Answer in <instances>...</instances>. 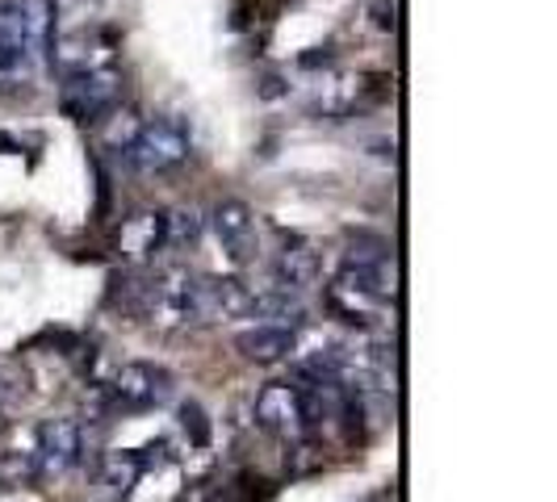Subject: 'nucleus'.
I'll return each instance as SVG.
<instances>
[{"label": "nucleus", "instance_id": "8", "mask_svg": "<svg viewBox=\"0 0 557 502\" xmlns=\"http://www.w3.org/2000/svg\"><path fill=\"white\" fill-rule=\"evenodd\" d=\"M210 230L219 239V248L235 260V264H248L256 260V248H260V230H256V214H251L248 201L239 197H226L210 210Z\"/></svg>", "mask_w": 557, "mask_h": 502}, {"label": "nucleus", "instance_id": "7", "mask_svg": "<svg viewBox=\"0 0 557 502\" xmlns=\"http://www.w3.org/2000/svg\"><path fill=\"white\" fill-rule=\"evenodd\" d=\"M81 452H84L81 423H72V418H47V423H38L34 452H29L38 477H63L67 469H76L81 465Z\"/></svg>", "mask_w": 557, "mask_h": 502}, {"label": "nucleus", "instance_id": "4", "mask_svg": "<svg viewBox=\"0 0 557 502\" xmlns=\"http://www.w3.org/2000/svg\"><path fill=\"white\" fill-rule=\"evenodd\" d=\"M176 390V377L168 373L164 364L156 361H126L113 368L110 393L122 411H151V406H164Z\"/></svg>", "mask_w": 557, "mask_h": 502}, {"label": "nucleus", "instance_id": "9", "mask_svg": "<svg viewBox=\"0 0 557 502\" xmlns=\"http://www.w3.org/2000/svg\"><path fill=\"white\" fill-rule=\"evenodd\" d=\"M113 38L101 29H76V34H55L51 42V63L63 76H81L92 67H110Z\"/></svg>", "mask_w": 557, "mask_h": 502}, {"label": "nucleus", "instance_id": "1", "mask_svg": "<svg viewBox=\"0 0 557 502\" xmlns=\"http://www.w3.org/2000/svg\"><path fill=\"white\" fill-rule=\"evenodd\" d=\"M0 38L9 42L13 55L22 59V67L51 59L55 0H0Z\"/></svg>", "mask_w": 557, "mask_h": 502}, {"label": "nucleus", "instance_id": "18", "mask_svg": "<svg viewBox=\"0 0 557 502\" xmlns=\"http://www.w3.org/2000/svg\"><path fill=\"white\" fill-rule=\"evenodd\" d=\"M106 117H110V126L101 130V139H106V147H113V151H122V155H126V147H131V139L139 135L143 122L131 110H110Z\"/></svg>", "mask_w": 557, "mask_h": 502}, {"label": "nucleus", "instance_id": "2", "mask_svg": "<svg viewBox=\"0 0 557 502\" xmlns=\"http://www.w3.org/2000/svg\"><path fill=\"white\" fill-rule=\"evenodd\" d=\"M189 147H194V139H189V126L181 117H151V122H143L139 135L126 147V164L139 176H164L189 160Z\"/></svg>", "mask_w": 557, "mask_h": 502}, {"label": "nucleus", "instance_id": "5", "mask_svg": "<svg viewBox=\"0 0 557 502\" xmlns=\"http://www.w3.org/2000/svg\"><path fill=\"white\" fill-rule=\"evenodd\" d=\"M256 423L281 440H302L310 436V406L307 390L294 381H273L256 393Z\"/></svg>", "mask_w": 557, "mask_h": 502}, {"label": "nucleus", "instance_id": "19", "mask_svg": "<svg viewBox=\"0 0 557 502\" xmlns=\"http://www.w3.org/2000/svg\"><path fill=\"white\" fill-rule=\"evenodd\" d=\"M67 4H101V0H67Z\"/></svg>", "mask_w": 557, "mask_h": 502}, {"label": "nucleus", "instance_id": "3", "mask_svg": "<svg viewBox=\"0 0 557 502\" xmlns=\"http://www.w3.org/2000/svg\"><path fill=\"white\" fill-rule=\"evenodd\" d=\"M143 318L160 331L197 323V277L189 268H168L151 285H143Z\"/></svg>", "mask_w": 557, "mask_h": 502}, {"label": "nucleus", "instance_id": "11", "mask_svg": "<svg viewBox=\"0 0 557 502\" xmlns=\"http://www.w3.org/2000/svg\"><path fill=\"white\" fill-rule=\"evenodd\" d=\"M160 248H164V214L139 210L117 226V255L126 264H147V260H156Z\"/></svg>", "mask_w": 557, "mask_h": 502}, {"label": "nucleus", "instance_id": "6", "mask_svg": "<svg viewBox=\"0 0 557 502\" xmlns=\"http://www.w3.org/2000/svg\"><path fill=\"white\" fill-rule=\"evenodd\" d=\"M122 101V72L117 67H92L81 76H67L63 84V110L81 122H101Z\"/></svg>", "mask_w": 557, "mask_h": 502}, {"label": "nucleus", "instance_id": "14", "mask_svg": "<svg viewBox=\"0 0 557 502\" xmlns=\"http://www.w3.org/2000/svg\"><path fill=\"white\" fill-rule=\"evenodd\" d=\"M251 314L264 323H277V327H298L307 310H302V298L294 289L264 285V289H251Z\"/></svg>", "mask_w": 557, "mask_h": 502}, {"label": "nucleus", "instance_id": "10", "mask_svg": "<svg viewBox=\"0 0 557 502\" xmlns=\"http://www.w3.org/2000/svg\"><path fill=\"white\" fill-rule=\"evenodd\" d=\"M251 318V285L239 277H197V323Z\"/></svg>", "mask_w": 557, "mask_h": 502}, {"label": "nucleus", "instance_id": "12", "mask_svg": "<svg viewBox=\"0 0 557 502\" xmlns=\"http://www.w3.org/2000/svg\"><path fill=\"white\" fill-rule=\"evenodd\" d=\"M235 348L248 364H281L294 356L298 348V331L294 327H277V323H256L248 331L235 335Z\"/></svg>", "mask_w": 557, "mask_h": 502}, {"label": "nucleus", "instance_id": "15", "mask_svg": "<svg viewBox=\"0 0 557 502\" xmlns=\"http://www.w3.org/2000/svg\"><path fill=\"white\" fill-rule=\"evenodd\" d=\"M201 230H206V218L197 214V210H168L164 214V248L172 251H189L201 239Z\"/></svg>", "mask_w": 557, "mask_h": 502}, {"label": "nucleus", "instance_id": "13", "mask_svg": "<svg viewBox=\"0 0 557 502\" xmlns=\"http://www.w3.org/2000/svg\"><path fill=\"white\" fill-rule=\"evenodd\" d=\"M319 277H323V255L310 248V243H289V248L277 251V260H273V280H277L281 289L302 293L310 285H319Z\"/></svg>", "mask_w": 557, "mask_h": 502}, {"label": "nucleus", "instance_id": "17", "mask_svg": "<svg viewBox=\"0 0 557 502\" xmlns=\"http://www.w3.org/2000/svg\"><path fill=\"white\" fill-rule=\"evenodd\" d=\"M101 477H106V486L126 494L143 477V456L139 452H110V456L101 461Z\"/></svg>", "mask_w": 557, "mask_h": 502}, {"label": "nucleus", "instance_id": "16", "mask_svg": "<svg viewBox=\"0 0 557 502\" xmlns=\"http://www.w3.org/2000/svg\"><path fill=\"white\" fill-rule=\"evenodd\" d=\"M357 92H361V80H357V76H335V80L319 84L314 105L323 113H332V117H339V113H348L357 105Z\"/></svg>", "mask_w": 557, "mask_h": 502}]
</instances>
